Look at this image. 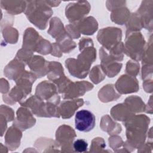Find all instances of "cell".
Returning a JSON list of instances; mask_svg holds the SVG:
<instances>
[{"label":"cell","mask_w":153,"mask_h":153,"mask_svg":"<svg viewBox=\"0 0 153 153\" xmlns=\"http://www.w3.org/2000/svg\"><path fill=\"white\" fill-rule=\"evenodd\" d=\"M150 119L145 115H134L123 122L126 128L127 140L124 142L123 148L126 152L139 148L145 143Z\"/></svg>","instance_id":"obj_1"},{"label":"cell","mask_w":153,"mask_h":153,"mask_svg":"<svg viewBox=\"0 0 153 153\" xmlns=\"http://www.w3.org/2000/svg\"><path fill=\"white\" fill-rule=\"evenodd\" d=\"M37 77L32 72L26 71L24 74L15 81L16 85L11 91L3 94L2 99L5 103L14 105L17 102L21 103L31 93L32 86Z\"/></svg>","instance_id":"obj_2"},{"label":"cell","mask_w":153,"mask_h":153,"mask_svg":"<svg viewBox=\"0 0 153 153\" xmlns=\"http://www.w3.org/2000/svg\"><path fill=\"white\" fill-rule=\"evenodd\" d=\"M28 20L41 30H44L53 11L46 1H29L25 11Z\"/></svg>","instance_id":"obj_3"},{"label":"cell","mask_w":153,"mask_h":153,"mask_svg":"<svg viewBox=\"0 0 153 153\" xmlns=\"http://www.w3.org/2000/svg\"><path fill=\"white\" fill-rule=\"evenodd\" d=\"M145 46V40L140 32H130L126 36L124 53L137 62L141 60Z\"/></svg>","instance_id":"obj_4"},{"label":"cell","mask_w":153,"mask_h":153,"mask_svg":"<svg viewBox=\"0 0 153 153\" xmlns=\"http://www.w3.org/2000/svg\"><path fill=\"white\" fill-rule=\"evenodd\" d=\"M47 78L57 87L59 93L62 94L72 81L67 78L62 64L58 62H49Z\"/></svg>","instance_id":"obj_5"},{"label":"cell","mask_w":153,"mask_h":153,"mask_svg":"<svg viewBox=\"0 0 153 153\" xmlns=\"http://www.w3.org/2000/svg\"><path fill=\"white\" fill-rule=\"evenodd\" d=\"M97 39L105 50L111 48L121 42L122 30L115 27H107L100 29L97 33Z\"/></svg>","instance_id":"obj_6"},{"label":"cell","mask_w":153,"mask_h":153,"mask_svg":"<svg viewBox=\"0 0 153 153\" xmlns=\"http://www.w3.org/2000/svg\"><path fill=\"white\" fill-rule=\"evenodd\" d=\"M76 137L75 130L71 126L63 124L59 127L56 132V140L60 145L61 152H75L73 141Z\"/></svg>","instance_id":"obj_7"},{"label":"cell","mask_w":153,"mask_h":153,"mask_svg":"<svg viewBox=\"0 0 153 153\" xmlns=\"http://www.w3.org/2000/svg\"><path fill=\"white\" fill-rule=\"evenodd\" d=\"M91 5L87 1H79L69 3L65 8V16L71 23L79 22L88 14Z\"/></svg>","instance_id":"obj_8"},{"label":"cell","mask_w":153,"mask_h":153,"mask_svg":"<svg viewBox=\"0 0 153 153\" xmlns=\"http://www.w3.org/2000/svg\"><path fill=\"white\" fill-rule=\"evenodd\" d=\"M35 95L43 100L57 105L60 101L57 87L51 81L45 80L39 82L36 87Z\"/></svg>","instance_id":"obj_9"},{"label":"cell","mask_w":153,"mask_h":153,"mask_svg":"<svg viewBox=\"0 0 153 153\" xmlns=\"http://www.w3.org/2000/svg\"><path fill=\"white\" fill-rule=\"evenodd\" d=\"M99 56L100 66L105 74L109 78L116 76L121 71L123 64L111 56L103 47L99 50Z\"/></svg>","instance_id":"obj_10"},{"label":"cell","mask_w":153,"mask_h":153,"mask_svg":"<svg viewBox=\"0 0 153 153\" xmlns=\"http://www.w3.org/2000/svg\"><path fill=\"white\" fill-rule=\"evenodd\" d=\"M79 50L80 53L77 59L91 67L96 59V50L94 47L93 40L90 38H82L79 42Z\"/></svg>","instance_id":"obj_11"},{"label":"cell","mask_w":153,"mask_h":153,"mask_svg":"<svg viewBox=\"0 0 153 153\" xmlns=\"http://www.w3.org/2000/svg\"><path fill=\"white\" fill-rule=\"evenodd\" d=\"M20 104L22 106L29 108L33 114L37 117L50 118L48 103L44 102V100L36 95L30 96L29 99Z\"/></svg>","instance_id":"obj_12"},{"label":"cell","mask_w":153,"mask_h":153,"mask_svg":"<svg viewBox=\"0 0 153 153\" xmlns=\"http://www.w3.org/2000/svg\"><path fill=\"white\" fill-rule=\"evenodd\" d=\"M93 85L87 81L71 82L65 91L62 94L63 99H77L79 96H83L87 91L92 90Z\"/></svg>","instance_id":"obj_13"},{"label":"cell","mask_w":153,"mask_h":153,"mask_svg":"<svg viewBox=\"0 0 153 153\" xmlns=\"http://www.w3.org/2000/svg\"><path fill=\"white\" fill-rule=\"evenodd\" d=\"M96 118L90 111L82 109L75 114V126L76 130L82 132H88L95 126Z\"/></svg>","instance_id":"obj_14"},{"label":"cell","mask_w":153,"mask_h":153,"mask_svg":"<svg viewBox=\"0 0 153 153\" xmlns=\"http://www.w3.org/2000/svg\"><path fill=\"white\" fill-rule=\"evenodd\" d=\"M35 123L36 119L29 108L22 106L18 108L16 112V117L14 118L13 125L23 131L33 127Z\"/></svg>","instance_id":"obj_15"},{"label":"cell","mask_w":153,"mask_h":153,"mask_svg":"<svg viewBox=\"0 0 153 153\" xmlns=\"http://www.w3.org/2000/svg\"><path fill=\"white\" fill-rule=\"evenodd\" d=\"M115 88L119 94H126L137 92L139 85L136 77L126 74L121 75L117 79Z\"/></svg>","instance_id":"obj_16"},{"label":"cell","mask_w":153,"mask_h":153,"mask_svg":"<svg viewBox=\"0 0 153 153\" xmlns=\"http://www.w3.org/2000/svg\"><path fill=\"white\" fill-rule=\"evenodd\" d=\"M152 5L153 1H143L136 12L139 16L142 27L152 32Z\"/></svg>","instance_id":"obj_17"},{"label":"cell","mask_w":153,"mask_h":153,"mask_svg":"<svg viewBox=\"0 0 153 153\" xmlns=\"http://www.w3.org/2000/svg\"><path fill=\"white\" fill-rule=\"evenodd\" d=\"M65 66L72 76L79 79L85 78L90 69V66L74 58L66 59L65 60Z\"/></svg>","instance_id":"obj_18"},{"label":"cell","mask_w":153,"mask_h":153,"mask_svg":"<svg viewBox=\"0 0 153 153\" xmlns=\"http://www.w3.org/2000/svg\"><path fill=\"white\" fill-rule=\"evenodd\" d=\"M82 99H68L60 103L59 107L60 115L63 119H68L74 115L75 111L84 105Z\"/></svg>","instance_id":"obj_19"},{"label":"cell","mask_w":153,"mask_h":153,"mask_svg":"<svg viewBox=\"0 0 153 153\" xmlns=\"http://www.w3.org/2000/svg\"><path fill=\"white\" fill-rule=\"evenodd\" d=\"M42 37L32 27L27 28L23 34L22 48L33 53L36 51L38 44Z\"/></svg>","instance_id":"obj_20"},{"label":"cell","mask_w":153,"mask_h":153,"mask_svg":"<svg viewBox=\"0 0 153 153\" xmlns=\"http://www.w3.org/2000/svg\"><path fill=\"white\" fill-rule=\"evenodd\" d=\"M49 62L47 61L44 58L40 56L35 55L32 57L28 66L30 69V72L35 75L38 78H41L47 75L48 72Z\"/></svg>","instance_id":"obj_21"},{"label":"cell","mask_w":153,"mask_h":153,"mask_svg":"<svg viewBox=\"0 0 153 153\" xmlns=\"http://www.w3.org/2000/svg\"><path fill=\"white\" fill-rule=\"evenodd\" d=\"M25 65L23 62L15 57L5 67L4 74L8 79L15 81L26 71Z\"/></svg>","instance_id":"obj_22"},{"label":"cell","mask_w":153,"mask_h":153,"mask_svg":"<svg viewBox=\"0 0 153 153\" xmlns=\"http://www.w3.org/2000/svg\"><path fill=\"white\" fill-rule=\"evenodd\" d=\"M22 131L13 125L7 130L5 135V143L10 151H15L20 145Z\"/></svg>","instance_id":"obj_23"},{"label":"cell","mask_w":153,"mask_h":153,"mask_svg":"<svg viewBox=\"0 0 153 153\" xmlns=\"http://www.w3.org/2000/svg\"><path fill=\"white\" fill-rule=\"evenodd\" d=\"M75 23L80 34L92 35L98 29V23L92 16L84 17Z\"/></svg>","instance_id":"obj_24"},{"label":"cell","mask_w":153,"mask_h":153,"mask_svg":"<svg viewBox=\"0 0 153 153\" xmlns=\"http://www.w3.org/2000/svg\"><path fill=\"white\" fill-rule=\"evenodd\" d=\"M111 115L114 120L125 122L131 118L134 114L131 111L130 108L125 103H118L112 107L111 109Z\"/></svg>","instance_id":"obj_25"},{"label":"cell","mask_w":153,"mask_h":153,"mask_svg":"<svg viewBox=\"0 0 153 153\" xmlns=\"http://www.w3.org/2000/svg\"><path fill=\"white\" fill-rule=\"evenodd\" d=\"M1 8L5 10L10 15L19 14L25 12L27 1H1Z\"/></svg>","instance_id":"obj_26"},{"label":"cell","mask_w":153,"mask_h":153,"mask_svg":"<svg viewBox=\"0 0 153 153\" xmlns=\"http://www.w3.org/2000/svg\"><path fill=\"white\" fill-rule=\"evenodd\" d=\"M100 127L103 131L111 136L118 134L122 131L121 125L113 121L109 115H105L102 117Z\"/></svg>","instance_id":"obj_27"},{"label":"cell","mask_w":153,"mask_h":153,"mask_svg":"<svg viewBox=\"0 0 153 153\" xmlns=\"http://www.w3.org/2000/svg\"><path fill=\"white\" fill-rule=\"evenodd\" d=\"M120 97L121 94L116 91L115 86L112 84L104 85L100 89L98 93L99 100L104 103L116 100Z\"/></svg>","instance_id":"obj_28"},{"label":"cell","mask_w":153,"mask_h":153,"mask_svg":"<svg viewBox=\"0 0 153 153\" xmlns=\"http://www.w3.org/2000/svg\"><path fill=\"white\" fill-rule=\"evenodd\" d=\"M34 146L37 149H41V151L45 152H60L58 148H60L59 143L50 138L40 137L38 139L34 144Z\"/></svg>","instance_id":"obj_29"},{"label":"cell","mask_w":153,"mask_h":153,"mask_svg":"<svg viewBox=\"0 0 153 153\" xmlns=\"http://www.w3.org/2000/svg\"><path fill=\"white\" fill-rule=\"evenodd\" d=\"M130 14L129 10L126 6H123L112 11L111 19L112 22L117 25H123L127 22Z\"/></svg>","instance_id":"obj_30"},{"label":"cell","mask_w":153,"mask_h":153,"mask_svg":"<svg viewBox=\"0 0 153 153\" xmlns=\"http://www.w3.org/2000/svg\"><path fill=\"white\" fill-rule=\"evenodd\" d=\"M56 41L61 51L64 53H69L76 47V43L67 32L56 38Z\"/></svg>","instance_id":"obj_31"},{"label":"cell","mask_w":153,"mask_h":153,"mask_svg":"<svg viewBox=\"0 0 153 153\" xmlns=\"http://www.w3.org/2000/svg\"><path fill=\"white\" fill-rule=\"evenodd\" d=\"M66 32V30L64 27L63 24L59 18L54 17L51 19L50 20V27L47 31L49 35L56 39Z\"/></svg>","instance_id":"obj_32"},{"label":"cell","mask_w":153,"mask_h":153,"mask_svg":"<svg viewBox=\"0 0 153 153\" xmlns=\"http://www.w3.org/2000/svg\"><path fill=\"white\" fill-rule=\"evenodd\" d=\"M124 103H125L135 114L145 111V104L142 101V99L137 96H131L127 97Z\"/></svg>","instance_id":"obj_33"},{"label":"cell","mask_w":153,"mask_h":153,"mask_svg":"<svg viewBox=\"0 0 153 153\" xmlns=\"http://www.w3.org/2000/svg\"><path fill=\"white\" fill-rule=\"evenodd\" d=\"M126 26L127 28L126 34L130 32H139L143 28L140 18L136 12L130 14L129 19L126 23Z\"/></svg>","instance_id":"obj_34"},{"label":"cell","mask_w":153,"mask_h":153,"mask_svg":"<svg viewBox=\"0 0 153 153\" xmlns=\"http://www.w3.org/2000/svg\"><path fill=\"white\" fill-rule=\"evenodd\" d=\"M2 36L5 41L9 44H16L18 41L19 32L16 28L7 26L2 29Z\"/></svg>","instance_id":"obj_35"},{"label":"cell","mask_w":153,"mask_h":153,"mask_svg":"<svg viewBox=\"0 0 153 153\" xmlns=\"http://www.w3.org/2000/svg\"><path fill=\"white\" fill-rule=\"evenodd\" d=\"M106 75L103 72L100 65H96L90 71L89 78L90 80L95 84L102 82L105 78Z\"/></svg>","instance_id":"obj_36"},{"label":"cell","mask_w":153,"mask_h":153,"mask_svg":"<svg viewBox=\"0 0 153 153\" xmlns=\"http://www.w3.org/2000/svg\"><path fill=\"white\" fill-rule=\"evenodd\" d=\"M152 41L151 36L149 41L146 45L142 57V65H152Z\"/></svg>","instance_id":"obj_37"},{"label":"cell","mask_w":153,"mask_h":153,"mask_svg":"<svg viewBox=\"0 0 153 153\" xmlns=\"http://www.w3.org/2000/svg\"><path fill=\"white\" fill-rule=\"evenodd\" d=\"M106 143L104 139L100 137L94 138L91 141L90 152H111L108 150H105Z\"/></svg>","instance_id":"obj_38"},{"label":"cell","mask_w":153,"mask_h":153,"mask_svg":"<svg viewBox=\"0 0 153 153\" xmlns=\"http://www.w3.org/2000/svg\"><path fill=\"white\" fill-rule=\"evenodd\" d=\"M108 141L109 143V146L115 152H125L122 148H121L122 146L123 147L124 142L120 136H118L117 134L111 135V136L109 137Z\"/></svg>","instance_id":"obj_39"},{"label":"cell","mask_w":153,"mask_h":153,"mask_svg":"<svg viewBox=\"0 0 153 153\" xmlns=\"http://www.w3.org/2000/svg\"><path fill=\"white\" fill-rule=\"evenodd\" d=\"M52 48V44H51L48 40L42 38L38 44L36 52L43 55H47L51 53Z\"/></svg>","instance_id":"obj_40"},{"label":"cell","mask_w":153,"mask_h":153,"mask_svg":"<svg viewBox=\"0 0 153 153\" xmlns=\"http://www.w3.org/2000/svg\"><path fill=\"white\" fill-rule=\"evenodd\" d=\"M139 69L140 65L137 61L130 60L127 62L126 72L127 75L136 77L139 72Z\"/></svg>","instance_id":"obj_41"},{"label":"cell","mask_w":153,"mask_h":153,"mask_svg":"<svg viewBox=\"0 0 153 153\" xmlns=\"http://www.w3.org/2000/svg\"><path fill=\"white\" fill-rule=\"evenodd\" d=\"M33 56V53L22 48L18 50L15 57L23 62L25 65H28Z\"/></svg>","instance_id":"obj_42"},{"label":"cell","mask_w":153,"mask_h":153,"mask_svg":"<svg viewBox=\"0 0 153 153\" xmlns=\"http://www.w3.org/2000/svg\"><path fill=\"white\" fill-rule=\"evenodd\" d=\"M0 115L3 117L7 122H10L14 120V112L13 109L7 105H1Z\"/></svg>","instance_id":"obj_43"},{"label":"cell","mask_w":153,"mask_h":153,"mask_svg":"<svg viewBox=\"0 0 153 153\" xmlns=\"http://www.w3.org/2000/svg\"><path fill=\"white\" fill-rule=\"evenodd\" d=\"M88 143L86 140L82 139L76 140L73 143V148L75 152H84L87 150Z\"/></svg>","instance_id":"obj_44"},{"label":"cell","mask_w":153,"mask_h":153,"mask_svg":"<svg viewBox=\"0 0 153 153\" xmlns=\"http://www.w3.org/2000/svg\"><path fill=\"white\" fill-rule=\"evenodd\" d=\"M65 29L67 33L72 39H78L80 37L81 34L78 32L75 23H70L66 26Z\"/></svg>","instance_id":"obj_45"},{"label":"cell","mask_w":153,"mask_h":153,"mask_svg":"<svg viewBox=\"0 0 153 153\" xmlns=\"http://www.w3.org/2000/svg\"><path fill=\"white\" fill-rule=\"evenodd\" d=\"M126 1H107L106 2V7L108 10L111 11L117 8L126 6Z\"/></svg>","instance_id":"obj_46"},{"label":"cell","mask_w":153,"mask_h":153,"mask_svg":"<svg viewBox=\"0 0 153 153\" xmlns=\"http://www.w3.org/2000/svg\"><path fill=\"white\" fill-rule=\"evenodd\" d=\"M152 76V65H142V79L143 80L151 78Z\"/></svg>","instance_id":"obj_47"},{"label":"cell","mask_w":153,"mask_h":153,"mask_svg":"<svg viewBox=\"0 0 153 153\" xmlns=\"http://www.w3.org/2000/svg\"><path fill=\"white\" fill-rule=\"evenodd\" d=\"M52 47H53V48H52V51L51 54L52 56H54L57 57H61L63 56V53L61 51L57 44L56 42L53 43Z\"/></svg>","instance_id":"obj_48"},{"label":"cell","mask_w":153,"mask_h":153,"mask_svg":"<svg viewBox=\"0 0 153 153\" xmlns=\"http://www.w3.org/2000/svg\"><path fill=\"white\" fill-rule=\"evenodd\" d=\"M10 88V85L8 81L4 79L1 78V92L3 94L8 93Z\"/></svg>","instance_id":"obj_49"},{"label":"cell","mask_w":153,"mask_h":153,"mask_svg":"<svg viewBox=\"0 0 153 153\" xmlns=\"http://www.w3.org/2000/svg\"><path fill=\"white\" fill-rule=\"evenodd\" d=\"M143 88L146 93L152 92V79H145L143 83Z\"/></svg>","instance_id":"obj_50"},{"label":"cell","mask_w":153,"mask_h":153,"mask_svg":"<svg viewBox=\"0 0 153 153\" xmlns=\"http://www.w3.org/2000/svg\"><path fill=\"white\" fill-rule=\"evenodd\" d=\"M50 7H57L60 4L61 1H46Z\"/></svg>","instance_id":"obj_51"}]
</instances>
